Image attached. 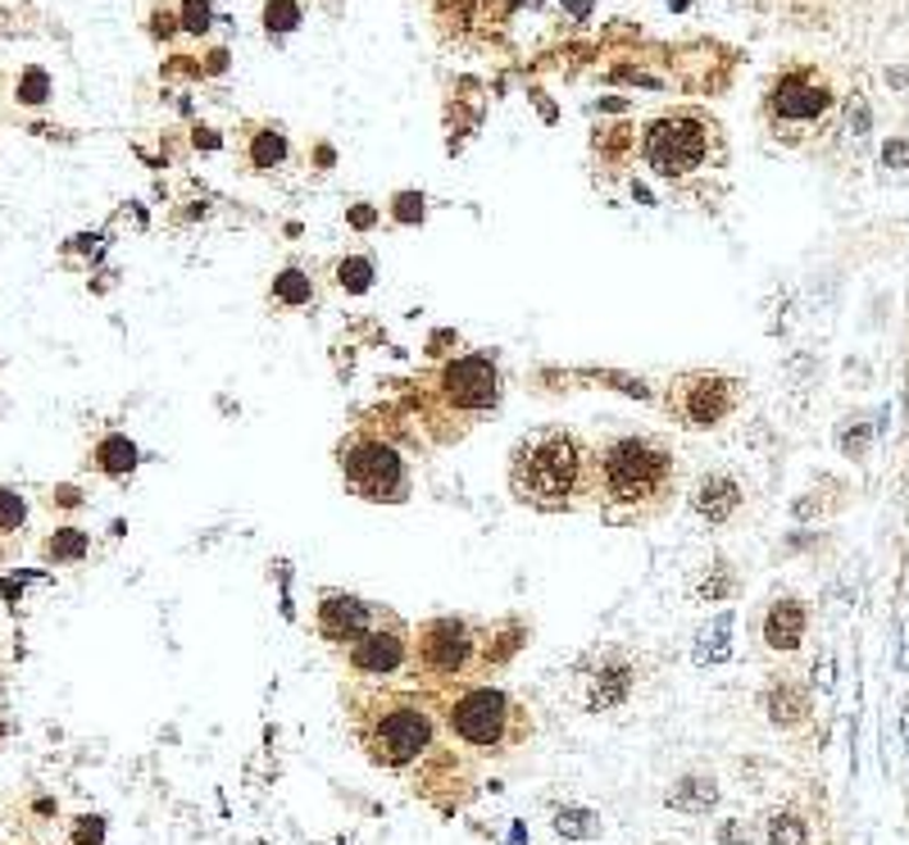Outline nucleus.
Here are the masks:
<instances>
[{"label": "nucleus", "mask_w": 909, "mask_h": 845, "mask_svg": "<svg viewBox=\"0 0 909 845\" xmlns=\"http://www.w3.org/2000/svg\"><path fill=\"white\" fill-rule=\"evenodd\" d=\"M509 487L523 505L545 509V514L573 509L583 496L596 491V455L573 432L541 428L523 437L519 450H514Z\"/></svg>", "instance_id": "1"}, {"label": "nucleus", "mask_w": 909, "mask_h": 845, "mask_svg": "<svg viewBox=\"0 0 909 845\" xmlns=\"http://www.w3.org/2000/svg\"><path fill=\"white\" fill-rule=\"evenodd\" d=\"M678 487V464L655 437H619L596 455V496L632 514H659Z\"/></svg>", "instance_id": "2"}, {"label": "nucleus", "mask_w": 909, "mask_h": 845, "mask_svg": "<svg viewBox=\"0 0 909 845\" xmlns=\"http://www.w3.org/2000/svg\"><path fill=\"white\" fill-rule=\"evenodd\" d=\"M837 109H841V82L818 59H792L764 86V124L786 146H801L824 128H832Z\"/></svg>", "instance_id": "3"}, {"label": "nucleus", "mask_w": 909, "mask_h": 845, "mask_svg": "<svg viewBox=\"0 0 909 845\" xmlns=\"http://www.w3.org/2000/svg\"><path fill=\"white\" fill-rule=\"evenodd\" d=\"M714 141H718L714 118H705L701 109H674V114H659L655 124H646L642 155L659 177L678 183V177H691L710 164Z\"/></svg>", "instance_id": "4"}, {"label": "nucleus", "mask_w": 909, "mask_h": 845, "mask_svg": "<svg viewBox=\"0 0 909 845\" xmlns=\"http://www.w3.org/2000/svg\"><path fill=\"white\" fill-rule=\"evenodd\" d=\"M342 477L359 500L396 505L410 496V468L401 460V450L378 437H350L342 445Z\"/></svg>", "instance_id": "5"}, {"label": "nucleus", "mask_w": 909, "mask_h": 845, "mask_svg": "<svg viewBox=\"0 0 909 845\" xmlns=\"http://www.w3.org/2000/svg\"><path fill=\"white\" fill-rule=\"evenodd\" d=\"M741 396H746V386L727 373H682L669 382L664 405H669L678 428L705 432V428H718V422L733 418L741 409Z\"/></svg>", "instance_id": "6"}, {"label": "nucleus", "mask_w": 909, "mask_h": 845, "mask_svg": "<svg viewBox=\"0 0 909 845\" xmlns=\"http://www.w3.org/2000/svg\"><path fill=\"white\" fill-rule=\"evenodd\" d=\"M632 686H636V659L623 646L591 650L578 659V669H573V701L587 714L623 709L632 701Z\"/></svg>", "instance_id": "7"}, {"label": "nucleus", "mask_w": 909, "mask_h": 845, "mask_svg": "<svg viewBox=\"0 0 909 845\" xmlns=\"http://www.w3.org/2000/svg\"><path fill=\"white\" fill-rule=\"evenodd\" d=\"M433 391H437V401H441L446 414L473 418V414L496 409V401H500V373H496L492 359L464 355V359H450V364L437 373Z\"/></svg>", "instance_id": "8"}, {"label": "nucleus", "mask_w": 909, "mask_h": 845, "mask_svg": "<svg viewBox=\"0 0 909 845\" xmlns=\"http://www.w3.org/2000/svg\"><path fill=\"white\" fill-rule=\"evenodd\" d=\"M364 745H369V754H373L378 764L401 768V764L418 760V754L433 745V718L423 714L418 705H391V709H382L369 722Z\"/></svg>", "instance_id": "9"}, {"label": "nucleus", "mask_w": 909, "mask_h": 845, "mask_svg": "<svg viewBox=\"0 0 909 845\" xmlns=\"http://www.w3.org/2000/svg\"><path fill=\"white\" fill-rule=\"evenodd\" d=\"M509 714L514 709H509V701L500 696V691L473 686V691H464V696L454 701V709H450V732L460 737V741H469V745L492 750L509 732Z\"/></svg>", "instance_id": "10"}, {"label": "nucleus", "mask_w": 909, "mask_h": 845, "mask_svg": "<svg viewBox=\"0 0 909 845\" xmlns=\"http://www.w3.org/2000/svg\"><path fill=\"white\" fill-rule=\"evenodd\" d=\"M314 623H319V637L323 641H337V646H355L364 632L378 627V610L364 605L359 595H342V591H327L314 610Z\"/></svg>", "instance_id": "11"}, {"label": "nucleus", "mask_w": 909, "mask_h": 845, "mask_svg": "<svg viewBox=\"0 0 909 845\" xmlns=\"http://www.w3.org/2000/svg\"><path fill=\"white\" fill-rule=\"evenodd\" d=\"M423 663H428L433 673H460L469 655H473V637H469V623L464 618H433L428 627H423Z\"/></svg>", "instance_id": "12"}, {"label": "nucleus", "mask_w": 909, "mask_h": 845, "mask_svg": "<svg viewBox=\"0 0 909 845\" xmlns=\"http://www.w3.org/2000/svg\"><path fill=\"white\" fill-rule=\"evenodd\" d=\"M746 491H741V482L737 477H727V473H705L701 482H695V491H691V509L701 514L710 528H723V523H733L737 519V509H741Z\"/></svg>", "instance_id": "13"}, {"label": "nucleus", "mask_w": 909, "mask_h": 845, "mask_svg": "<svg viewBox=\"0 0 909 845\" xmlns=\"http://www.w3.org/2000/svg\"><path fill=\"white\" fill-rule=\"evenodd\" d=\"M350 663L359 673H373V678H382V673H396L401 663H405V641H401V632L396 627H373V632H364V637L350 646Z\"/></svg>", "instance_id": "14"}, {"label": "nucleus", "mask_w": 909, "mask_h": 845, "mask_svg": "<svg viewBox=\"0 0 909 845\" xmlns=\"http://www.w3.org/2000/svg\"><path fill=\"white\" fill-rule=\"evenodd\" d=\"M805 627H809V610L801 595H778L769 614H764V641L769 650H796L805 641Z\"/></svg>", "instance_id": "15"}, {"label": "nucleus", "mask_w": 909, "mask_h": 845, "mask_svg": "<svg viewBox=\"0 0 909 845\" xmlns=\"http://www.w3.org/2000/svg\"><path fill=\"white\" fill-rule=\"evenodd\" d=\"M241 155H246V164L255 173L278 169L287 160V137H283V128H246V137H241Z\"/></svg>", "instance_id": "16"}, {"label": "nucleus", "mask_w": 909, "mask_h": 845, "mask_svg": "<svg viewBox=\"0 0 909 845\" xmlns=\"http://www.w3.org/2000/svg\"><path fill=\"white\" fill-rule=\"evenodd\" d=\"M764 709H769V718L778 722V728H792V722H801L805 714H809V696L796 686V682H773L769 691H764Z\"/></svg>", "instance_id": "17"}, {"label": "nucleus", "mask_w": 909, "mask_h": 845, "mask_svg": "<svg viewBox=\"0 0 909 845\" xmlns=\"http://www.w3.org/2000/svg\"><path fill=\"white\" fill-rule=\"evenodd\" d=\"M669 805L682 809V813H710V809L718 805V782H714V777H701V773H691V777L674 782Z\"/></svg>", "instance_id": "18"}, {"label": "nucleus", "mask_w": 909, "mask_h": 845, "mask_svg": "<svg viewBox=\"0 0 909 845\" xmlns=\"http://www.w3.org/2000/svg\"><path fill=\"white\" fill-rule=\"evenodd\" d=\"M727 637H733V614H714V623L701 632V641H695V663H723L727 655H733V646H727Z\"/></svg>", "instance_id": "19"}, {"label": "nucleus", "mask_w": 909, "mask_h": 845, "mask_svg": "<svg viewBox=\"0 0 909 845\" xmlns=\"http://www.w3.org/2000/svg\"><path fill=\"white\" fill-rule=\"evenodd\" d=\"M555 832L564 841H596L600 836V813L596 809H578V805H564L555 813Z\"/></svg>", "instance_id": "20"}, {"label": "nucleus", "mask_w": 909, "mask_h": 845, "mask_svg": "<svg viewBox=\"0 0 909 845\" xmlns=\"http://www.w3.org/2000/svg\"><path fill=\"white\" fill-rule=\"evenodd\" d=\"M310 300H314V282L300 274V268H287V274L273 278V305L300 310V305H310Z\"/></svg>", "instance_id": "21"}, {"label": "nucleus", "mask_w": 909, "mask_h": 845, "mask_svg": "<svg viewBox=\"0 0 909 845\" xmlns=\"http://www.w3.org/2000/svg\"><path fill=\"white\" fill-rule=\"evenodd\" d=\"M96 464H101V473H110V477H124V473L137 468V445H133L128 437H105V441L96 445Z\"/></svg>", "instance_id": "22"}, {"label": "nucleus", "mask_w": 909, "mask_h": 845, "mask_svg": "<svg viewBox=\"0 0 909 845\" xmlns=\"http://www.w3.org/2000/svg\"><path fill=\"white\" fill-rule=\"evenodd\" d=\"M82 555H87V532H78V528H59L46 541V559H55V564H73Z\"/></svg>", "instance_id": "23"}, {"label": "nucleus", "mask_w": 909, "mask_h": 845, "mask_svg": "<svg viewBox=\"0 0 909 845\" xmlns=\"http://www.w3.org/2000/svg\"><path fill=\"white\" fill-rule=\"evenodd\" d=\"M337 287H346V291H369L373 287V259H364V255H350V259H342L337 264Z\"/></svg>", "instance_id": "24"}, {"label": "nucleus", "mask_w": 909, "mask_h": 845, "mask_svg": "<svg viewBox=\"0 0 909 845\" xmlns=\"http://www.w3.org/2000/svg\"><path fill=\"white\" fill-rule=\"evenodd\" d=\"M809 841V827L796 819V813H778L769 823V845H805Z\"/></svg>", "instance_id": "25"}, {"label": "nucleus", "mask_w": 909, "mask_h": 845, "mask_svg": "<svg viewBox=\"0 0 909 845\" xmlns=\"http://www.w3.org/2000/svg\"><path fill=\"white\" fill-rule=\"evenodd\" d=\"M723 568H727V564H714V568H705V572H701V582L691 587V595H695V600H723L727 591H733V578H727Z\"/></svg>", "instance_id": "26"}, {"label": "nucleus", "mask_w": 909, "mask_h": 845, "mask_svg": "<svg viewBox=\"0 0 909 845\" xmlns=\"http://www.w3.org/2000/svg\"><path fill=\"white\" fill-rule=\"evenodd\" d=\"M264 23H268V33H291V27L300 23V5H296V0H268Z\"/></svg>", "instance_id": "27"}, {"label": "nucleus", "mask_w": 909, "mask_h": 845, "mask_svg": "<svg viewBox=\"0 0 909 845\" xmlns=\"http://www.w3.org/2000/svg\"><path fill=\"white\" fill-rule=\"evenodd\" d=\"M46 92H50V78H46L42 69H27V73H23V82H19V101H27V105H42V101H46Z\"/></svg>", "instance_id": "28"}, {"label": "nucleus", "mask_w": 909, "mask_h": 845, "mask_svg": "<svg viewBox=\"0 0 909 845\" xmlns=\"http://www.w3.org/2000/svg\"><path fill=\"white\" fill-rule=\"evenodd\" d=\"M23 514H27L23 496L19 491H0V532H14L23 523Z\"/></svg>", "instance_id": "29"}, {"label": "nucleus", "mask_w": 909, "mask_h": 845, "mask_svg": "<svg viewBox=\"0 0 909 845\" xmlns=\"http://www.w3.org/2000/svg\"><path fill=\"white\" fill-rule=\"evenodd\" d=\"M209 19H215V10H209L205 0H187V5H182V27H187V33H209Z\"/></svg>", "instance_id": "30"}, {"label": "nucleus", "mask_w": 909, "mask_h": 845, "mask_svg": "<svg viewBox=\"0 0 909 845\" xmlns=\"http://www.w3.org/2000/svg\"><path fill=\"white\" fill-rule=\"evenodd\" d=\"M396 219L401 223H414V219H423V196H396Z\"/></svg>", "instance_id": "31"}, {"label": "nucleus", "mask_w": 909, "mask_h": 845, "mask_svg": "<svg viewBox=\"0 0 909 845\" xmlns=\"http://www.w3.org/2000/svg\"><path fill=\"white\" fill-rule=\"evenodd\" d=\"M105 841V823L101 819H82L78 823V845H101Z\"/></svg>", "instance_id": "32"}, {"label": "nucleus", "mask_w": 909, "mask_h": 845, "mask_svg": "<svg viewBox=\"0 0 909 845\" xmlns=\"http://www.w3.org/2000/svg\"><path fill=\"white\" fill-rule=\"evenodd\" d=\"M718 845H750V832L741 823H723L718 827Z\"/></svg>", "instance_id": "33"}, {"label": "nucleus", "mask_w": 909, "mask_h": 845, "mask_svg": "<svg viewBox=\"0 0 909 845\" xmlns=\"http://www.w3.org/2000/svg\"><path fill=\"white\" fill-rule=\"evenodd\" d=\"M350 223H355V228H369V223H373V209H355Z\"/></svg>", "instance_id": "34"}, {"label": "nucleus", "mask_w": 909, "mask_h": 845, "mask_svg": "<svg viewBox=\"0 0 909 845\" xmlns=\"http://www.w3.org/2000/svg\"><path fill=\"white\" fill-rule=\"evenodd\" d=\"M55 500H59V505H78V491H73V487H59Z\"/></svg>", "instance_id": "35"}]
</instances>
